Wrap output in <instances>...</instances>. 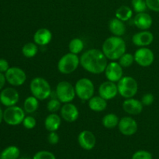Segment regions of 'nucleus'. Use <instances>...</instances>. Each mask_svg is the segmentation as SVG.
Here are the masks:
<instances>
[{
    "mask_svg": "<svg viewBox=\"0 0 159 159\" xmlns=\"http://www.w3.org/2000/svg\"><path fill=\"white\" fill-rule=\"evenodd\" d=\"M80 65V58L78 54L68 53L62 56L57 63V69L61 74L68 75L74 72Z\"/></svg>",
    "mask_w": 159,
    "mask_h": 159,
    "instance_id": "nucleus-5",
    "label": "nucleus"
},
{
    "mask_svg": "<svg viewBox=\"0 0 159 159\" xmlns=\"http://www.w3.org/2000/svg\"><path fill=\"white\" fill-rule=\"evenodd\" d=\"M59 136L56 131H53V132H50V134H48V142L50 143L52 145H54V144H57V143L59 142Z\"/></svg>",
    "mask_w": 159,
    "mask_h": 159,
    "instance_id": "nucleus-38",
    "label": "nucleus"
},
{
    "mask_svg": "<svg viewBox=\"0 0 159 159\" xmlns=\"http://www.w3.org/2000/svg\"><path fill=\"white\" fill-rule=\"evenodd\" d=\"M127 46L124 39L121 37L112 36L108 37L103 42L102 51L107 59L115 61L118 60L121 56L126 53Z\"/></svg>",
    "mask_w": 159,
    "mask_h": 159,
    "instance_id": "nucleus-2",
    "label": "nucleus"
},
{
    "mask_svg": "<svg viewBox=\"0 0 159 159\" xmlns=\"http://www.w3.org/2000/svg\"><path fill=\"white\" fill-rule=\"evenodd\" d=\"M134 56V61L138 65L144 68L152 65L155 61V54L153 51L147 47L138 48L135 51Z\"/></svg>",
    "mask_w": 159,
    "mask_h": 159,
    "instance_id": "nucleus-10",
    "label": "nucleus"
},
{
    "mask_svg": "<svg viewBox=\"0 0 159 159\" xmlns=\"http://www.w3.org/2000/svg\"><path fill=\"white\" fill-rule=\"evenodd\" d=\"M118 89L117 85L115 82L107 81L104 82L99 85V96L103 98L106 100L113 99L117 96Z\"/></svg>",
    "mask_w": 159,
    "mask_h": 159,
    "instance_id": "nucleus-14",
    "label": "nucleus"
},
{
    "mask_svg": "<svg viewBox=\"0 0 159 159\" xmlns=\"http://www.w3.org/2000/svg\"><path fill=\"white\" fill-rule=\"evenodd\" d=\"M30 89L33 96L39 100H45L49 98L52 93L49 82L41 77H36L31 80Z\"/></svg>",
    "mask_w": 159,
    "mask_h": 159,
    "instance_id": "nucleus-3",
    "label": "nucleus"
},
{
    "mask_svg": "<svg viewBox=\"0 0 159 159\" xmlns=\"http://www.w3.org/2000/svg\"><path fill=\"white\" fill-rule=\"evenodd\" d=\"M123 67L119 64V62L111 61L107 65L105 70V75L108 81L113 82H118L124 76V70Z\"/></svg>",
    "mask_w": 159,
    "mask_h": 159,
    "instance_id": "nucleus-12",
    "label": "nucleus"
},
{
    "mask_svg": "<svg viewBox=\"0 0 159 159\" xmlns=\"http://www.w3.org/2000/svg\"><path fill=\"white\" fill-rule=\"evenodd\" d=\"M56 96L62 103L71 102L76 96L75 86L67 81H61L56 87Z\"/></svg>",
    "mask_w": 159,
    "mask_h": 159,
    "instance_id": "nucleus-8",
    "label": "nucleus"
},
{
    "mask_svg": "<svg viewBox=\"0 0 159 159\" xmlns=\"http://www.w3.org/2000/svg\"><path fill=\"white\" fill-rule=\"evenodd\" d=\"M61 102L58 99L52 98V99L48 101V104H47V109L51 113H56V112L60 110L61 108Z\"/></svg>",
    "mask_w": 159,
    "mask_h": 159,
    "instance_id": "nucleus-32",
    "label": "nucleus"
},
{
    "mask_svg": "<svg viewBox=\"0 0 159 159\" xmlns=\"http://www.w3.org/2000/svg\"><path fill=\"white\" fill-rule=\"evenodd\" d=\"M18 159H29V158H19Z\"/></svg>",
    "mask_w": 159,
    "mask_h": 159,
    "instance_id": "nucleus-42",
    "label": "nucleus"
},
{
    "mask_svg": "<svg viewBox=\"0 0 159 159\" xmlns=\"http://www.w3.org/2000/svg\"><path fill=\"white\" fill-rule=\"evenodd\" d=\"M33 159H56V157L52 152L48 151H40L34 155Z\"/></svg>",
    "mask_w": 159,
    "mask_h": 159,
    "instance_id": "nucleus-33",
    "label": "nucleus"
},
{
    "mask_svg": "<svg viewBox=\"0 0 159 159\" xmlns=\"http://www.w3.org/2000/svg\"><path fill=\"white\" fill-rule=\"evenodd\" d=\"M115 16H116V18L122 20V21H128L133 16V10L128 6L123 5L116 9Z\"/></svg>",
    "mask_w": 159,
    "mask_h": 159,
    "instance_id": "nucleus-26",
    "label": "nucleus"
},
{
    "mask_svg": "<svg viewBox=\"0 0 159 159\" xmlns=\"http://www.w3.org/2000/svg\"><path fill=\"white\" fill-rule=\"evenodd\" d=\"M134 23L138 29L147 30L150 29L151 26H152L153 20L152 16L147 12H140V13H137V15L134 16Z\"/></svg>",
    "mask_w": 159,
    "mask_h": 159,
    "instance_id": "nucleus-19",
    "label": "nucleus"
},
{
    "mask_svg": "<svg viewBox=\"0 0 159 159\" xmlns=\"http://www.w3.org/2000/svg\"><path fill=\"white\" fill-rule=\"evenodd\" d=\"M80 65L88 72L99 75L105 71L108 63L107 57L102 51L93 48L81 55Z\"/></svg>",
    "mask_w": 159,
    "mask_h": 159,
    "instance_id": "nucleus-1",
    "label": "nucleus"
},
{
    "mask_svg": "<svg viewBox=\"0 0 159 159\" xmlns=\"http://www.w3.org/2000/svg\"><path fill=\"white\" fill-rule=\"evenodd\" d=\"M39 107V99L35 96H28L23 103V110L27 113H33L37 111Z\"/></svg>",
    "mask_w": 159,
    "mask_h": 159,
    "instance_id": "nucleus-24",
    "label": "nucleus"
},
{
    "mask_svg": "<svg viewBox=\"0 0 159 159\" xmlns=\"http://www.w3.org/2000/svg\"><path fill=\"white\" fill-rule=\"evenodd\" d=\"M61 116L66 122L73 123L79 118V111L75 105L71 102H67L61 108Z\"/></svg>",
    "mask_w": 159,
    "mask_h": 159,
    "instance_id": "nucleus-15",
    "label": "nucleus"
},
{
    "mask_svg": "<svg viewBox=\"0 0 159 159\" xmlns=\"http://www.w3.org/2000/svg\"><path fill=\"white\" fill-rule=\"evenodd\" d=\"M9 68V62L6 59L0 58V72L6 73Z\"/></svg>",
    "mask_w": 159,
    "mask_h": 159,
    "instance_id": "nucleus-39",
    "label": "nucleus"
},
{
    "mask_svg": "<svg viewBox=\"0 0 159 159\" xmlns=\"http://www.w3.org/2000/svg\"><path fill=\"white\" fill-rule=\"evenodd\" d=\"M123 110L130 115H138L142 112L143 106L141 101L134 98L126 99L123 102Z\"/></svg>",
    "mask_w": 159,
    "mask_h": 159,
    "instance_id": "nucleus-18",
    "label": "nucleus"
},
{
    "mask_svg": "<svg viewBox=\"0 0 159 159\" xmlns=\"http://www.w3.org/2000/svg\"><path fill=\"white\" fill-rule=\"evenodd\" d=\"M118 128L124 136H132L138 131V123L130 116H124L120 120Z\"/></svg>",
    "mask_w": 159,
    "mask_h": 159,
    "instance_id": "nucleus-11",
    "label": "nucleus"
},
{
    "mask_svg": "<svg viewBox=\"0 0 159 159\" xmlns=\"http://www.w3.org/2000/svg\"><path fill=\"white\" fill-rule=\"evenodd\" d=\"M52 39V34L47 28H40L37 30L34 35V42L40 46L48 45Z\"/></svg>",
    "mask_w": 159,
    "mask_h": 159,
    "instance_id": "nucleus-20",
    "label": "nucleus"
},
{
    "mask_svg": "<svg viewBox=\"0 0 159 159\" xmlns=\"http://www.w3.org/2000/svg\"></svg>",
    "mask_w": 159,
    "mask_h": 159,
    "instance_id": "nucleus-44",
    "label": "nucleus"
},
{
    "mask_svg": "<svg viewBox=\"0 0 159 159\" xmlns=\"http://www.w3.org/2000/svg\"><path fill=\"white\" fill-rule=\"evenodd\" d=\"M78 142L82 149L90 151L94 148L96 138L93 132L89 130H82L78 136Z\"/></svg>",
    "mask_w": 159,
    "mask_h": 159,
    "instance_id": "nucleus-16",
    "label": "nucleus"
},
{
    "mask_svg": "<svg viewBox=\"0 0 159 159\" xmlns=\"http://www.w3.org/2000/svg\"><path fill=\"white\" fill-rule=\"evenodd\" d=\"M131 5L134 11L137 13L145 12L148 9L145 0H131Z\"/></svg>",
    "mask_w": 159,
    "mask_h": 159,
    "instance_id": "nucleus-31",
    "label": "nucleus"
},
{
    "mask_svg": "<svg viewBox=\"0 0 159 159\" xmlns=\"http://www.w3.org/2000/svg\"><path fill=\"white\" fill-rule=\"evenodd\" d=\"M154 40V35L148 30H142L134 34L132 37V42L138 47H147L152 44Z\"/></svg>",
    "mask_w": 159,
    "mask_h": 159,
    "instance_id": "nucleus-17",
    "label": "nucleus"
},
{
    "mask_svg": "<svg viewBox=\"0 0 159 159\" xmlns=\"http://www.w3.org/2000/svg\"><path fill=\"white\" fill-rule=\"evenodd\" d=\"M6 76L3 73L0 72V90L4 87L5 84H6Z\"/></svg>",
    "mask_w": 159,
    "mask_h": 159,
    "instance_id": "nucleus-40",
    "label": "nucleus"
},
{
    "mask_svg": "<svg viewBox=\"0 0 159 159\" xmlns=\"http://www.w3.org/2000/svg\"><path fill=\"white\" fill-rule=\"evenodd\" d=\"M23 125L26 129L31 130V129H34L36 127V125H37V120H36V119L34 116H25L24 120L23 121Z\"/></svg>",
    "mask_w": 159,
    "mask_h": 159,
    "instance_id": "nucleus-34",
    "label": "nucleus"
},
{
    "mask_svg": "<svg viewBox=\"0 0 159 159\" xmlns=\"http://www.w3.org/2000/svg\"><path fill=\"white\" fill-rule=\"evenodd\" d=\"M75 89L76 96L83 101H89L94 96V84L87 78H82L79 79L75 85Z\"/></svg>",
    "mask_w": 159,
    "mask_h": 159,
    "instance_id": "nucleus-6",
    "label": "nucleus"
},
{
    "mask_svg": "<svg viewBox=\"0 0 159 159\" xmlns=\"http://www.w3.org/2000/svg\"><path fill=\"white\" fill-rule=\"evenodd\" d=\"M154 101H155V96L152 93H146L141 99V102H142L143 106H145V107L151 106L153 103Z\"/></svg>",
    "mask_w": 159,
    "mask_h": 159,
    "instance_id": "nucleus-36",
    "label": "nucleus"
},
{
    "mask_svg": "<svg viewBox=\"0 0 159 159\" xmlns=\"http://www.w3.org/2000/svg\"><path fill=\"white\" fill-rule=\"evenodd\" d=\"M20 151L16 146H9L1 152L0 159H18Z\"/></svg>",
    "mask_w": 159,
    "mask_h": 159,
    "instance_id": "nucleus-25",
    "label": "nucleus"
},
{
    "mask_svg": "<svg viewBox=\"0 0 159 159\" xmlns=\"http://www.w3.org/2000/svg\"><path fill=\"white\" fill-rule=\"evenodd\" d=\"M69 51L72 54H79L83 51L84 49V42L80 38H74L69 42L68 44Z\"/></svg>",
    "mask_w": 159,
    "mask_h": 159,
    "instance_id": "nucleus-29",
    "label": "nucleus"
},
{
    "mask_svg": "<svg viewBox=\"0 0 159 159\" xmlns=\"http://www.w3.org/2000/svg\"><path fill=\"white\" fill-rule=\"evenodd\" d=\"M148 8L154 12H159V0H145Z\"/></svg>",
    "mask_w": 159,
    "mask_h": 159,
    "instance_id": "nucleus-37",
    "label": "nucleus"
},
{
    "mask_svg": "<svg viewBox=\"0 0 159 159\" xmlns=\"http://www.w3.org/2000/svg\"><path fill=\"white\" fill-rule=\"evenodd\" d=\"M25 116L24 110L17 106L7 107L3 111V120L10 126H17L23 124Z\"/></svg>",
    "mask_w": 159,
    "mask_h": 159,
    "instance_id": "nucleus-7",
    "label": "nucleus"
},
{
    "mask_svg": "<svg viewBox=\"0 0 159 159\" xmlns=\"http://www.w3.org/2000/svg\"><path fill=\"white\" fill-rule=\"evenodd\" d=\"M119 64L123 68H128L134 62V56L130 53H125L119 59Z\"/></svg>",
    "mask_w": 159,
    "mask_h": 159,
    "instance_id": "nucleus-30",
    "label": "nucleus"
},
{
    "mask_svg": "<svg viewBox=\"0 0 159 159\" xmlns=\"http://www.w3.org/2000/svg\"><path fill=\"white\" fill-rule=\"evenodd\" d=\"M119 117L115 113H108L105 115L102 120V124L107 129H113L117 127L119 124Z\"/></svg>",
    "mask_w": 159,
    "mask_h": 159,
    "instance_id": "nucleus-27",
    "label": "nucleus"
},
{
    "mask_svg": "<svg viewBox=\"0 0 159 159\" xmlns=\"http://www.w3.org/2000/svg\"><path fill=\"white\" fill-rule=\"evenodd\" d=\"M109 30L114 36L122 37L125 34L127 29L124 22L115 17L109 22Z\"/></svg>",
    "mask_w": 159,
    "mask_h": 159,
    "instance_id": "nucleus-22",
    "label": "nucleus"
},
{
    "mask_svg": "<svg viewBox=\"0 0 159 159\" xmlns=\"http://www.w3.org/2000/svg\"><path fill=\"white\" fill-rule=\"evenodd\" d=\"M8 83L13 86H20L26 80V75L22 68L18 67H11L5 73Z\"/></svg>",
    "mask_w": 159,
    "mask_h": 159,
    "instance_id": "nucleus-9",
    "label": "nucleus"
},
{
    "mask_svg": "<svg viewBox=\"0 0 159 159\" xmlns=\"http://www.w3.org/2000/svg\"><path fill=\"white\" fill-rule=\"evenodd\" d=\"M61 125V118L55 113H51L44 120V127L48 131H57Z\"/></svg>",
    "mask_w": 159,
    "mask_h": 159,
    "instance_id": "nucleus-21",
    "label": "nucleus"
},
{
    "mask_svg": "<svg viewBox=\"0 0 159 159\" xmlns=\"http://www.w3.org/2000/svg\"><path fill=\"white\" fill-rule=\"evenodd\" d=\"M118 93L125 99L133 98L138 90V84L136 79L130 76H123L117 82Z\"/></svg>",
    "mask_w": 159,
    "mask_h": 159,
    "instance_id": "nucleus-4",
    "label": "nucleus"
},
{
    "mask_svg": "<svg viewBox=\"0 0 159 159\" xmlns=\"http://www.w3.org/2000/svg\"><path fill=\"white\" fill-rule=\"evenodd\" d=\"M0 155H1V152H0Z\"/></svg>",
    "mask_w": 159,
    "mask_h": 159,
    "instance_id": "nucleus-43",
    "label": "nucleus"
},
{
    "mask_svg": "<svg viewBox=\"0 0 159 159\" xmlns=\"http://www.w3.org/2000/svg\"><path fill=\"white\" fill-rule=\"evenodd\" d=\"M20 95L13 88H6L0 93V102L6 107L16 106L19 102Z\"/></svg>",
    "mask_w": 159,
    "mask_h": 159,
    "instance_id": "nucleus-13",
    "label": "nucleus"
},
{
    "mask_svg": "<svg viewBox=\"0 0 159 159\" xmlns=\"http://www.w3.org/2000/svg\"><path fill=\"white\" fill-rule=\"evenodd\" d=\"M37 52H38V47L34 42H28L22 48V53L23 56L27 58L35 57Z\"/></svg>",
    "mask_w": 159,
    "mask_h": 159,
    "instance_id": "nucleus-28",
    "label": "nucleus"
},
{
    "mask_svg": "<svg viewBox=\"0 0 159 159\" xmlns=\"http://www.w3.org/2000/svg\"><path fill=\"white\" fill-rule=\"evenodd\" d=\"M132 159H153V157L149 152L140 150L134 154L133 156H132Z\"/></svg>",
    "mask_w": 159,
    "mask_h": 159,
    "instance_id": "nucleus-35",
    "label": "nucleus"
},
{
    "mask_svg": "<svg viewBox=\"0 0 159 159\" xmlns=\"http://www.w3.org/2000/svg\"><path fill=\"white\" fill-rule=\"evenodd\" d=\"M3 120V112L2 109L0 108V124H1L2 121Z\"/></svg>",
    "mask_w": 159,
    "mask_h": 159,
    "instance_id": "nucleus-41",
    "label": "nucleus"
},
{
    "mask_svg": "<svg viewBox=\"0 0 159 159\" xmlns=\"http://www.w3.org/2000/svg\"><path fill=\"white\" fill-rule=\"evenodd\" d=\"M89 107L94 112H102L107 107V102L100 96H93L89 100Z\"/></svg>",
    "mask_w": 159,
    "mask_h": 159,
    "instance_id": "nucleus-23",
    "label": "nucleus"
}]
</instances>
